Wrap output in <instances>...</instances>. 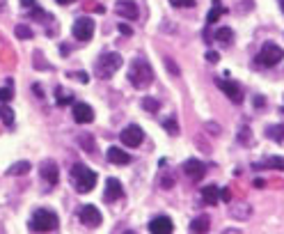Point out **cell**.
<instances>
[{
  "instance_id": "6da1fadb",
  "label": "cell",
  "mask_w": 284,
  "mask_h": 234,
  "mask_svg": "<svg viewBox=\"0 0 284 234\" xmlns=\"http://www.w3.org/2000/svg\"><path fill=\"white\" fill-rule=\"evenodd\" d=\"M129 81L131 85H135L138 90H145L154 83V69L149 67V62L145 58H135L131 62V69H129Z\"/></svg>"
},
{
  "instance_id": "7a4b0ae2",
  "label": "cell",
  "mask_w": 284,
  "mask_h": 234,
  "mask_svg": "<svg viewBox=\"0 0 284 234\" xmlns=\"http://www.w3.org/2000/svg\"><path fill=\"white\" fill-rule=\"evenodd\" d=\"M71 184H74V188L78 193H90L97 186V172L83 163H76L71 168Z\"/></svg>"
},
{
  "instance_id": "3957f363",
  "label": "cell",
  "mask_w": 284,
  "mask_h": 234,
  "mask_svg": "<svg viewBox=\"0 0 284 234\" xmlns=\"http://www.w3.org/2000/svg\"><path fill=\"white\" fill-rule=\"evenodd\" d=\"M60 225V218L55 211L51 209H37V211L30 216V229L37 234H46V232H53L58 229Z\"/></svg>"
},
{
  "instance_id": "277c9868",
  "label": "cell",
  "mask_w": 284,
  "mask_h": 234,
  "mask_svg": "<svg viewBox=\"0 0 284 234\" xmlns=\"http://www.w3.org/2000/svg\"><path fill=\"white\" fill-rule=\"evenodd\" d=\"M124 65V58L119 53H103L101 58L97 60V76L108 81L117 74V69Z\"/></svg>"
},
{
  "instance_id": "5b68a950",
  "label": "cell",
  "mask_w": 284,
  "mask_h": 234,
  "mask_svg": "<svg viewBox=\"0 0 284 234\" xmlns=\"http://www.w3.org/2000/svg\"><path fill=\"white\" fill-rule=\"evenodd\" d=\"M284 58V51L279 49L277 44H273V42H266L261 46V51L257 53V65H261V67H275L279 60Z\"/></svg>"
},
{
  "instance_id": "8992f818",
  "label": "cell",
  "mask_w": 284,
  "mask_h": 234,
  "mask_svg": "<svg viewBox=\"0 0 284 234\" xmlns=\"http://www.w3.org/2000/svg\"><path fill=\"white\" fill-rule=\"evenodd\" d=\"M71 35L78 42H90L92 35H94V21L90 17H78L71 26Z\"/></svg>"
},
{
  "instance_id": "52a82bcc",
  "label": "cell",
  "mask_w": 284,
  "mask_h": 234,
  "mask_svg": "<svg viewBox=\"0 0 284 234\" xmlns=\"http://www.w3.org/2000/svg\"><path fill=\"white\" fill-rule=\"evenodd\" d=\"M215 85L227 94V99H229L231 104H236V106L243 104V90L236 81H229V78H215Z\"/></svg>"
},
{
  "instance_id": "ba28073f",
  "label": "cell",
  "mask_w": 284,
  "mask_h": 234,
  "mask_svg": "<svg viewBox=\"0 0 284 234\" xmlns=\"http://www.w3.org/2000/svg\"><path fill=\"white\" fill-rule=\"evenodd\" d=\"M119 140H122V145H126V147H140L142 140H145V131L140 129L138 124H129L119 133Z\"/></svg>"
},
{
  "instance_id": "9c48e42d",
  "label": "cell",
  "mask_w": 284,
  "mask_h": 234,
  "mask_svg": "<svg viewBox=\"0 0 284 234\" xmlns=\"http://www.w3.org/2000/svg\"><path fill=\"white\" fill-rule=\"evenodd\" d=\"M78 218H81V223H85L87 227H99V225L103 223L101 211H99L94 204H85V207H81V211H78Z\"/></svg>"
},
{
  "instance_id": "30bf717a",
  "label": "cell",
  "mask_w": 284,
  "mask_h": 234,
  "mask_svg": "<svg viewBox=\"0 0 284 234\" xmlns=\"http://www.w3.org/2000/svg\"><path fill=\"white\" fill-rule=\"evenodd\" d=\"M183 172L193 181H202L204 174H206V165H204L202 161H197V158H188L186 163H183Z\"/></svg>"
},
{
  "instance_id": "8fae6325",
  "label": "cell",
  "mask_w": 284,
  "mask_h": 234,
  "mask_svg": "<svg viewBox=\"0 0 284 234\" xmlns=\"http://www.w3.org/2000/svg\"><path fill=\"white\" fill-rule=\"evenodd\" d=\"M115 12H117L119 17L129 19V21H135L140 14L138 5H135V0H119V3H115Z\"/></svg>"
},
{
  "instance_id": "7c38bea8",
  "label": "cell",
  "mask_w": 284,
  "mask_h": 234,
  "mask_svg": "<svg viewBox=\"0 0 284 234\" xmlns=\"http://www.w3.org/2000/svg\"><path fill=\"white\" fill-rule=\"evenodd\" d=\"M149 232L151 234H172L174 232V223L167 216H156L149 223Z\"/></svg>"
},
{
  "instance_id": "4fadbf2b",
  "label": "cell",
  "mask_w": 284,
  "mask_h": 234,
  "mask_svg": "<svg viewBox=\"0 0 284 234\" xmlns=\"http://www.w3.org/2000/svg\"><path fill=\"white\" fill-rule=\"evenodd\" d=\"M74 120L78 122V124H92L94 122V110H92V106L87 104H74Z\"/></svg>"
},
{
  "instance_id": "5bb4252c",
  "label": "cell",
  "mask_w": 284,
  "mask_h": 234,
  "mask_svg": "<svg viewBox=\"0 0 284 234\" xmlns=\"http://www.w3.org/2000/svg\"><path fill=\"white\" fill-rule=\"evenodd\" d=\"M124 195V188L115 177H108L106 179V193H103V200L106 202H117Z\"/></svg>"
},
{
  "instance_id": "9a60e30c",
  "label": "cell",
  "mask_w": 284,
  "mask_h": 234,
  "mask_svg": "<svg viewBox=\"0 0 284 234\" xmlns=\"http://www.w3.org/2000/svg\"><path fill=\"white\" fill-rule=\"evenodd\" d=\"M229 216L234 218V220H245V218L252 216V204H247V202H231Z\"/></svg>"
},
{
  "instance_id": "2e32d148",
  "label": "cell",
  "mask_w": 284,
  "mask_h": 234,
  "mask_svg": "<svg viewBox=\"0 0 284 234\" xmlns=\"http://www.w3.org/2000/svg\"><path fill=\"white\" fill-rule=\"evenodd\" d=\"M42 179H46L51 186H55L58 184V179H60V170H58V163L55 161H44L42 163Z\"/></svg>"
},
{
  "instance_id": "e0dca14e",
  "label": "cell",
  "mask_w": 284,
  "mask_h": 234,
  "mask_svg": "<svg viewBox=\"0 0 284 234\" xmlns=\"http://www.w3.org/2000/svg\"><path fill=\"white\" fill-rule=\"evenodd\" d=\"M106 158L110 161V163H115V165H129L131 161H133L131 154H126L124 149H119V147H108Z\"/></svg>"
},
{
  "instance_id": "ac0fdd59",
  "label": "cell",
  "mask_w": 284,
  "mask_h": 234,
  "mask_svg": "<svg viewBox=\"0 0 284 234\" xmlns=\"http://www.w3.org/2000/svg\"><path fill=\"white\" fill-rule=\"evenodd\" d=\"M220 200V188L215 184H209L202 188V202L204 204H218Z\"/></svg>"
},
{
  "instance_id": "d6986e66",
  "label": "cell",
  "mask_w": 284,
  "mask_h": 234,
  "mask_svg": "<svg viewBox=\"0 0 284 234\" xmlns=\"http://www.w3.org/2000/svg\"><path fill=\"white\" fill-rule=\"evenodd\" d=\"M211 229V220L209 216H197L190 220V232L193 234H206Z\"/></svg>"
},
{
  "instance_id": "ffe728a7",
  "label": "cell",
  "mask_w": 284,
  "mask_h": 234,
  "mask_svg": "<svg viewBox=\"0 0 284 234\" xmlns=\"http://www.w3.org/2000/svg\"><path fill=\"white\" fill-rule=\"evenodd\" d=\"M215 39H218L222 46H231V44H234V30H231V28H218Z\"/></svg>"
},
{
  "instance_id": "44dd1931",
  "label": "cell",
  "mask_w": 284,
  "mask_h": 234,
  "mask_svg": "<svg viewBox=\"0 0 284 234\" xmlns=\"http://www.w3.org/2000/svg\"><path fill=\"white\" fill-rule=\"evenodd\" d=\"M30 168H33V165L28 163V161H19V163H14L12 168H7V174H10V177H21V174L30 172Z\"/></svg>"
},
{
  "instance_id": "7402d4cb",
  "label": "cell",
  "mask_w": 284,
  "mask_h": 234,
  "mask_svg": "<svg viewBox=\"0 0 284 234\" xmlns=\"http://www.w3.org/2000/svg\"><path fill=\"white\" fill-rule=\"evenodd\" d=\"M222 14H225V7H222V3H220V0H213V7H211V12L209 14H206V23H215L218 21L220 17H222Z\"/></svg>"
},
{
  "instance_id": "603a6c76",
  "label": "cell",
  "mask_w": 284,
  "mask_h": 234,
  "mask_svg": "<svg viewBox=\"0 0 284 234\" xmlns=\"http://www.w3.org/2000/svg\"><path fill=\"white\" fill-rule=\"evenodd\" d=\"M266 136L270 138V140H275V142H282V140H284V124H273V126H268Z\"/></svg>"
},
{
  "instance_id": "cb8c5ba5",
  "label": "cell",
  "mask_w": 284,
  "mask_h": 234,
  "mask_svg": "<svg viewBox=\"0 0 284 234\" xmlns=\"http://www.w3.org/2000/svg\"><path fill=\"white\" fill-rule=\"evenodd\" d=\"M58 97H55V101H58V106H69V104H74V94L71 92H67V90H62V87H58Z\"/></svg>"
},
{
  "instance_id": "d4e9b609",
  "label": "cell",
  "mask_w": 284,
  "mask_h": 234,
  "mask_svg": "<svg viewBox=\"0 0 284 234\" xmlns=\"http://www.w3.org/2000/svg\"><path fill=\"white\" fill-rule=\"evenodd\" d=\"M142 108H145L147 113H158V110H161V101L154 97H145L142 99Z\"/></svg>"
},
{
  "instance_id": "484cf974",
  "label": "cell",
  "mask_w": 284,
  "mask_h": 234,
  "mask_svg": "<svg viewBox=\"0 0 284 234\" xmlns=\"http://www.w3.org/2000/svg\"><path fill=\"white\" fill-rule=\"evenodd\" d=\"M163 129H165L170 136H179V122H177V117H167V120H163Z\"/></svg>"
},
{
  "instance_id": "4316f807",
  "label": "cell",
  "mask_w": 284,
  "mask_h": 234,
  "mask_svg": "<svg viewBox=\"0 0 284 234\" xmlns=\"http://www.w3.org/2000/svg\"><path fill=\"white\" fill-rule=\"evenodd\" d=\"M263 165H266V168H273V170H282L284 172V156H268L266 161H263Z\"/></svg>"
},
{
  "instance_id": "83f0119b",
  "label": "cell",
  "mask_w": 284,
  "mask_h": 234,
  "mask_svg": "<svg viewBox=\"0 0 284 234\" xmlns=\"http://www.w3.org/2000/svg\"><path fill=\"white\" fill-rule=\"evenodd\" d=\"M238 142H243V145H254L252 131L247 129V126H241V129H238Z\"/></svg>"
},
{
  "instance_id": "f1b7e54d",
  "label": "cell",
  "mask_w": 284,
  "mask_h": 234,
  "mask_svg": "<svg viewBox=\"0 0 284 234\" xmlns=\"http://www.w3.org/2000/svg\"><path fill=\"white\" fill-rule=\"evenodd\" d=\"M78 142L83 145V149H85L87 154H94V138H92L90 133H83V136L78 138Z\"/></svg>"
},
{
  "instance_id": "f546056e",
  "label": "cell",
  "mask_w": 284,
  "mask_h": 234,
  "mask_svg": "<svg viewBox=\"0 0 284 234\" xmlns=\"http://www.w3.org/2000/svg\"><path fill=\"white\" fill-rule=\"evenodd\" d=\"M12 99H14V90H12V81H7V87H0V101L10 104Z\"/></svg>"
},
{
  "instance_id": "4dcf8cb0",
  "label": "cell",
  "mask_w": 284,
  "mask_h": 234,
  "mask_svg": "<svg viewBox=\"0 0 284 234\" xmlns=\"http://www.w3.org/2000/svg\"><path fill=\"white\" fill-rule=\"evenodd\" d=\"M0 120L5 122L7 126H12L14 124V110H12L10 106H3V108H0Z\"/></svg>"
},
{
  "instance_id": "1f68e13d",
  "label": "cell",
  "mask_w": 284,
  "mask_h": 234,
  "mask_svg": "<svg viewBox=\"0 0 284 234\" xmlns=\"http://www.w3.org/2000/svg\"><path fill=\"white\" fill-rule=\"evenodd\" d=\"M14 35H17L19 39H23V42H26V39H33V30H30L28 26H23V23L14 28Z\"/></svg>"
},
{
  "instance_id": "d6a6232c",
  "label": "cell",
  "mask_w": 284,
  "mask_h": 234,
  "mask_svg": "<svg viewBox=\"0 0 284 234\" xmlns=\"http://www.w3.org/2000/svg\"><path fill=\"white\" fill-rule=\"evenodd\" d=\"M163 62H165V69L170 71L172 76H181V69H179V65L172 60V58H167V55H165V58H163Z\"/></svg>"
},
{
  "instance_id": "836d02e7",
  "label": "cell",
  "mask_w": 284,
  "mask_h": 234,
  "mask_svg": "<svg viewBox=\"0 0 284 234\" xmlns=\"http://www.w3.org/2000/svg\"><path fill=\"white\" fill-rule=\"evenodd\" d=\"M204 131H206V133H211L213 138H218L220 133H222V129H220L218 122H206V124H204Z\"/></svg>"
},
{
  "instance_id": "e575fe53",
  "label": "cell",
  "mask_w": 284,
  "mask_h": 234,
  "mask_svg": "<svg viewBox=\"0 0 284 234\" xmlns=\"http://www.w3.org/2000/svg\"><path fill=\"white\" fill-rule=\"evenodd\" d=\"M161 186H163V188H165V191H170L172 186H174V177H172V174H163Z\"/></svg>"
},
{
  "instance_id": "d590c367",
  "label": "cell",
  "mask_w": 284,
  "mask_h": 234,
  "mask_svg": "<svg viewBox=\"0 0 284 234\" xmlns=\"http://www.w3.org/2000/svg\"><path fill=\"white\" fill-rule=\"evenodd\" d=\"M204 58H206V62H211V65H218L220 62V53H215V51H206Z\"/></svg>"
},
{
  "instance_id": "8d00e7d4",
  "label": "cell",
  "mask_w": 284,
  "mask_h": 234,
  "mask_svg": "<svg viewBox=\"0 0 284 234\" xmlns=\"http://www.w3.org/2000/svg\"><path fill=\"white\" fill-rule=\"evenodd\" d=\"M174 7H193L195 5V0H170Z\"/></svg>"
},
{
  "instance_id": "74e56055",
  "label": "cell",
  "mask_w": 284,
  "mask_h": 234,
  "mask_svg": "<svg viewBox=\"0 0 284 234\" xmlns=\"http://www.w3.org/2000/svg\"><path fill=\"white\" fill-rule=\"evenodd\" d=\"M117 30H119V33H122V35H126V37H131V35H133V28H131V26H126V23H119V26H117Z\"/></svg>"
},
{
  "instance_id": "f35d334b",
  "label": "cell",
  "mask_w": 284,
  "mask_h": 234,
  "mask_svg": "<svg viewBox=\"0 0 284 234\" xmlns=\"http://www.w3.org/2000/svg\"><path fill=\"white\" fill-rule=\"evenodd\" d=\"M71 78H76V81H81V83H90V76H87L85 71H76V74H71Z\"/></svg>"
},
{
  "instance_id": "ab89813d",
  "label": "cell",
  "mask_w": 284,
  "mask_h": 234,
  "mask_svg": "<svg viewBox=\"0 0 284 234\" xmlns=\"http://www.w3.org/2000/svg\"><path fill=\"white\" fill-rule=\"evenodd\" d=\"M220 200L229 204V202H231V191H229V188H222V191H220Z\"/></svg>"
},
{
  "instance_id": "60d3db41",
  "label": "cell",
  "mask_w": 284,
  "mask_h": 234,
  "mask_svg": "<svg viewBox=\"0 0 284 234\" xmlns=\"http://www.w3.org/2000/svg\"><path fill=\"white\" fill-rule=\"evenodd\" d=\"M21 7L23 10H35V7H37V0H21Z\"/></svg>"
},
{
  "instance_id": "b9f144b4",
  "label": "cell",
  "mask_w": 284,
  "mask_h": 234,
  "mask_svg": "<svg viewBox=\"0 0 284 234\" xmlns=\"http://www.w3.org/2000/svg\"><path fill=\"white\" fill-rule=\"evenodd\" d=\"M220 234H243V232H241V229H236V227H225Z\"/></svg>"
},
{
  "instance_id": "7bdbcfd3",
  "label": "cell",
  "mask_w": 284,
  "mask_h": 234,
  "mask_svg": "<svg viewBox=\"0 0 284 234\" xmlns=\"http://www.w3.org/2000/svg\"><path fill=\"white\" fill-rule=\"evenodd\" d=\"M263 104H266V99H263V97H259V94H257V97H254V106H257V108H261Z\"/></svg>"
},
{
  "instance_id": "ee69618b",
  "label": "cell",
  "mask_w": 284,
  "mask_h": 234,
  "mask_svg": "<svg viewBox=\"0 0 284 234\" xmlns=\"http://www.w3.org/2000/svg\"><path fill=\"white\" fill-rule=\"evenodd\" d=\"M33 90H35V92H37V97H39V99L44 97V94H42V85H39V83H35V85H33Z\"/></svg>"
},
{
  "instance_id": "f6af8a7d",
  "label": "cell",
  "mask_w": 284,
  "mask_h": 234,
  "mask_svg": "<svg viewBox=\"0 0 284 234\" xmlns=\"http://www.w3.org/2000/svg\"><path fill=\"white\" fill-rule=\"evenodd\" d=\"M254 186H257V188H263V186H266V181H263V179H254Z\"/></svg>"
},
{
  "instance_id": "bcb514c9",
  "label": "cell",
  "mask_w": 284,
  "mask_h": 234,
  "mask_svg": "<svg viewBox=\"0 0 284 234\" xmlns=\"http://www.w3.org/2000/svg\"><path fill=\"white\" fill-rule=\"evenodd\" d=\"M55 3H58V5H71L74 0H55Z\"/></svg>"
},
{
  "instance_id": "7dc6e473",
  "label": "cell",
  "mask_w": 284,
  "mask_h": 234,
  "mask_svg": "<svg viewBox=\"0 0 284 234\" xmlns=\"http://www.w3.org/2000/svg\"><path fill=\"white\" fill-rule=\"evenodd\" d=\"M279 7H282V12H284V0H279Z\"/></svg>"
},
{
  "instance_id": "c3c4849f",
  "label": "cell",
  "mask_w": 284,
  "mask_h": 234,
  "mask_svg": "<svg viewBox=\"0 0 284 234\" xmlns=\"http://www.w3.org/2000/svg\"><path fill=\"white\" fill-rule=\"evenodd\" d=\"M124 234H135V232H124Z\"/></svg>"
}]
</instances>
